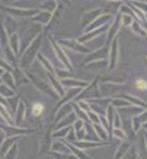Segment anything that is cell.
Wrapping results in <instances>:
<instances>
[{"label":"cell","mask_w":147,"mask_h":159,"mask_svg":"<svg viewBox=\"0 0 147 159\" xmlns=\"http://www.w3.org/2000/svg\"><path fill=\"white\" fill-rule=\"evenodd\" d=\"M40 46V39H36V42H31L30 43V48L24 51V58L21 61V66H27L31 62V58L34 57V54L37 52V49Z\"/></svg>","instance_id":"6da1fadb"},{"label":"cell","mask_w":147,"mask_h":159,"mask_svg":"<svg viewBox=\"0 0 147 159\" xmlns=\"http://www.w3.org/2000/svg\"><path fill=\"white\" fill-rule=\"evenodd\" d=\"M7 45H9L11 51L14 52L15 55H20V36L15 34V33L9 34V39H7Z\"/></svg>","instance_id":"7a4b0ae2"},{"label":"cell","mask_w":147,"mask_h":159,"mask_svg":"<svg viewBox=\"0 0 147 159\" xmlns=\"http://www.w3.org/2000/svg\"><path fill=\"white\" fill-rule=\"evenodd\" d=\"M16 113H15V126H21L22 125V116H24V111H25V104L24 101H18V106H16Z\"/></svg>","instance_id":"3957f363"},{"label":"cell","mask_w":147,"mask_h":159,"mask_svg":"<svg viewBox=\"0 0 147 159\" xmlns=\"http://www.w3.org/2000/svg\"><path fill=\"white\" fill-rule=\"evenodd\" d=\"M52 45H54V51H55L56 57H58V58H60V60H61V61H63L64 64H65V66L69 67V70H71V64H70V61L67 60V55L64 54L63 48H61V46H60V45H58L56 42H52Z\"/></svg>","instance_id":"277c9868"},{"label":"cell","mask_w":147,"mask_h":159,"mask_svg":"<svg viewBox=\"0 0 147 159\" xmlns=\"http://www.w3.org/2000/svg\"><path fill=\"white\" fill-rule=\"evenodd\" d=\"M0 118L3 119L5 122H6L7 125H15V122H14V118H12V115L7 111V109H6V106H3V104L0 103Z\"/></svg>","instance_id":"5b68a950"},{"label":"cell","mask_w":147,"mask_h":159,"mask_svg":"<svg viewBox=\"0 0 147 159\" xmlns=\"http://www.w3.org/2000/svg\"><path fill=\"white\" fill-rule=\"evenodd\" d=\"M60 43L61 45H65V46H70L71 49H74V51H77V52H89V49L83 48L79 42H73V40H60Z\"/></svg>","instance_id":"8992f818"},{"label":"cell","mask_w":147,"mask_h":159,"mask_svg":"<svg viewBox=\"0 0 147 159\" xmlns=\"http://www.w3.org/2000/svg\"><path fill=\"white\" fill-rule=\"evenodd\" d=\"M61 83H63L64 86H76V88H86L88 86V83L86 82H80V80H73L70 77H67V79H61Z\"/></svg>","instance_id":"52a82bcc"},{"label":"cell","mask_w":147,"mask_h":159,"mask_svg":"<svg viewBox=\"0 0 147 159\" xmlns=\"http://www.w3.org/2000/svg\"><path fill=\"white\" fill-rule=\"evenodd\" d=\"M0 79H2V83H5V85H7L9 88H12V89L15 91V80H14V76H12V73L11 71H3V75L0 76Z\"/></svg>","instance_id":"ba28073f"},{"label":"cell","mask_w":147,"mask_h":159,"mask_svg":"<svg viewBox=\"0 0 147 159\" xmlns=\"http://www.w3.org/2000/svg\"><path fill=\"white\" fill-rule=\"evenodd\" d=\"M109 20H110V16H109V15H105V16H104V15H101V16H100L97 21H94L91 25H88V27L85 28V30H86V31H91V30H94V28L103 27V24H104V22H107Z\"/></svg>","instance_id":"9c48e42d"},{"label":"cell","mask_w":147,"mask_h":159,"mask_svg":"<svg viewBox=\"0 0 147 159\" xmlns=\"http://www.w3.org/2000/svg\"><path fill=\"white\" fill-rule=\"evenodd\" d=\"M31 113H33L34 118H40L43 113H45V106H43L42 103H39V101L33 103V106H31Z\"/></svg>","instance_id":"30bf717a"},{"label":"cell","mask_w":147,"mask_h":159,"mask_svg":"<svg viewBox=\"0 0 147 159\" xmlns=\"http://www.w3.org/2000/svg\"><path fill=\"white\" fill-rule=\"evenodd\" d=\"M0 95L5 98H9V97H14L15 95V91L12 88H9L7 85L5 83H0Z\"/></svg>","instance_id":"8fae6325"},{"label":"cell","mask_w":147,"mask_h":159,"mask_svg":"<svg viewBox=\"0 0 147 159\" xmlns=\"http://www.w3.org/2000/svg\"><path fill=\"white\" fill-rule=\"evenodd\" d=\"M107 27H100L98 30H95V31H89L86 36H82L80 39H79V42H88L89 39H92V37H97V34H100V33H103Z\"/></svg>","instance_id":"7c38bea8"},{"label":"cell","mask_w":147,"mask_h":159,"mask_svg":"<svg viewBox=\"0 0 147 159\" xmlns=\"http://www.w3.org/2000/svg\"><path fill=\"white\" fill-rule=\"evenodd\" d=\"M116 55H118V42L114 40L112 45V51H110V69H113L116 64Z\"/></svg>","instance_id":"4fadbf2b"},{"label":"cell","mask_w":147,"mask_h":159,"mask_svg":"<svg viewBox=\"0 0 147 159\" xmlns=\"http://www.w3.org/2000/svg\"><path fill=\"white\" fill-rule=\"evenodd\" d=\"M52 150H55V152H58V153H64V155L70 152V149L65 147V144L61 143V141H55V143L52 144Z\"/></svg>","instance_id":"5bb4252c"},{"label":"cell","mask_w":147,"mask_h":159,"mask_svg":"<svg viewBox=\"0 0 147 159\" xmlns=\"http://www.w3.org/2000/svg\"><path fill=\"white\" fill-rule=\"evenodd\" d=\"M74 146L79 149H91V147H98L101 146V143H89V141H74Z\"/></svg>","instance_id":"9a60e30c"},{"label":"cell","mask_w":147,"mask_h":159,"mask_svg":"<svg viewBox=\"0 0 147 159\" xmlns=\"http://www.w3.org/2000/svg\"><path fill=\"white\" fill-rule=\"evenodd\" d=\"M3 49H5V54H6V60L5 61L9 64V66H12L15 62V54L11 51V48H9V45H6V46H3Z\"/></svg>","instance_id":"2e32d148"},{"label":"cell","mask_w":147,"mask_h":159,"mask_svg":"<svg viewBox=\"0 0 147 159\" xmlns=\"http://www.w3.org/2000/svg\"><path fill=\"white\" fill-rule=\"evenodd\" d=\"M12 71H14V75H12V76H14V80H15V83H16V85H22V82L28 83V80L25 79V76L20 73V70H12Z\"/></svg>","instance_id":"e0dca14e"},{"label":"cell","mask_w":147,"mask_h":159,"mask_svg":"<svg viewBox=\"0 0 147 159\" xmlns=\"http://www.w3.org/2000/svg\"><path fill=\"white\" fill-rule=\"evenodd\" d=\"M49 79H51V83H52V86H54V88H55V89L58 91L60 97H61V95H64V89H63V86L60 85V82H56V79L54 77V75H52V73H49Z\"/></svg>","instance_id":"ac0fdd59"},{"label":"cell","mask_w":147,"mask_h":159,"mask_svg":"<svg viewBox=\"0 0 147 159\" xmlns=\"http://www.w3.org/2000/svg\"><path fill=\"white\" fill-rule=\"evenodd\" d=\"M76 119H77V116L74 115V113H71L70 111V115H65V120H61L58 126H60V128H61V126H67L69 124H73Z\"/></svg>","instance_id":"d6986e66"},{"label":"cell","mask_w":147,"mask_h":159,"mask_svg":"<svg viewBox=\"0 0 147 159\" xmlns=\"http://www.w3.org/2000/svg\"><path fill=\"white\" fill-rule=\"evenodd\" d=\"M34 20L37 21V22H49V20H51V12H40V14L37 15V16H34Z\"/></svg>","instance_id":"ffe728a7"},{"label":"cell","mask_w":147,"mask_h":159,"mask_svg":"<svg viewBox=\"0 0 147 159\" xmlns=\"http://www.w3.org/2000/svg\"><path fill=\"white\" fill-rule=\"evenodd\" d=\"M97 131H95V134H98L100 137H101V140H107V132L104 131V126L101 124H95V126H94Z\"/></svg>","instance_id":"44dd1931"},{"label":"cell","mask_w":147,"mask_h":159,"mask_svg":"<svg viewBox=\"0 0 147 159\" xmlns=\"http://www.w3.org/2000/svg\"><path fill=\"white\" fill-rule=\"evenodd\" d=\"M37 60H39V61H40V62L43 64V67H46V69H48L49 73H52V71H54V69H52V66L49 64L48 60H45V57H43V55H40V54H39V55H37Z\"/></svg>","instance_id":"7402d4cb"},{"label":"cell","mask_w":147,"mask_h":159,"mask_svg":"<svg viewBox=\"0 0 147 159\" xmlns=\"http://www.w3.org/2000/svg\"><path fill=\"white\" fill-rule=\"evenodd\" d=\"M56 76L60 77V80H61V79L71 77L73 75H71V70H70V71H69V70H56Z\"/></svg>","instance_id":"603a6c76"},{"label":"cell","mask_w":147,"mask_h":159,"mask_svg":"<svg viewBox=\"0 0 147 159\" xmlns=\"http://www.w3.org/2000/svg\"><path fill=\"white\" fill-rule=\"evenodd\" d=\"M119 24H120V18H116V21L113 22V28L110 30V33H109V37H110V39H113V37H114V33L119 30Z\"/></svg>","instance_id":"cb8c5ba5"},{"label":"cell","mask_w":147,"mask_h":159,"mask_svg":"<svg viewBox=\"0 0 147 159\" xmlns=\"http://www.w3.org/2000/svg\"><path fill=\"white\" fill-rule=\"evenodd\" d=\"M70 129H71V126H69V125H67V126H64L63 129H60L58 132H54V137H58V139H60V137H65V135L69 134V131H70Z\"/></svg>","instance_id":"d4e9b609"},{"label":"cell","mask_w":147,"mask_h":159,"mask_svg":"<svg viewBox=\"0 0 147 159\" xmlns=\"http://www.w3.org/2000/svg\"><path fill=\"white\" fill-rule=\"evenodd\" d=\"M64 107H65V109H61V110H60V113L56 115V120H60V118H61V116H65L69 111H71V104H65Z\"/></svg>","instance_id":"484cf974"},{"label":"cell","mask_w":147,"mask_h":159,"mask_svg":"<svg viewBox=\"0 0 147 159\" xmlns=\"http://www.w3.org/2000/svg\"><path fill=\"white\" fill-rule=\"evenodd\" d=\"M74 110H76L77 116L82 119V120H88V113H85L82 109H79V107H77V104H74Z\"/></svg>","instance_id":"4316f807"},{"label":"cell","mask_w":147,"mask_h":159,"mask_svg":"<svg viewBox=\"0 0 147 159\" xmlns=\"http://www.w3.org/2000/svg\"><path fill=\"white\" fill-rule=\"evenodd\" d=\"M120 22L123 24V25H131L132 24V18H131V15H128V14H123L122 15V20H120Z\"/></svg>","instance_id":"83f0119b"},{"label":"cell","mask_w":147,"mask_h":159,"mask_svg":"<svg viewBox=\"0 0 147 159\" xmlns=\"http://www.w3.org/2000/svg\"><path fill=\"white\" fill-rule=\"evenodd\" d=\"M5 156L6 158H15L16 156V144H12V149H7L6 153H5Z\"/></svg>","instance_id":"f1b7e54d"},{"label":"cell","mask_w":147,"mask_h":159,"mask_svg":"<svg viewBox=\"0 0 147 159\" xmlns=\"http://www.w3.org/2000/svg\"><path fill=\"white\" fill-rule=\"evenodd\" d=\"M113 135H114L116 139H119V140H125L126 139V134H123L120 128H114V129H113Z\"/></svg>","instance_id":"f546056e"},{"label":"cell","mask_w":147,"mask_h":159,"mask_svg":"<svg viewBox=\"0 0 147 159\" xmlns=\"http://www.w3.org/2000/svg\"><path fill=\"white\" fill-rule=\"evenodd\" d=\"M112 125L114 128H120V116L118 113H114V116H113V120H112Z\"/></svg>","instance_id":"4dcf8cb0"},{"label":"cell","mask_w":147,"mask_h":159,"mask_svg":"<svg viewBox=\"0 0 147 159\" xmlns=\"http://www.w3.org/2000/svg\"><path fill=\"white\" fill-rule=\"evenodd\" d=\"M122 98H125V100H128V101H132L134 104H137V106H143V107H146V104L144 103H141V101H138V100H135V98H132V97H128V95H122Z\"/></svg>","instance_id":"1f68e13d"},{"label":"cell","mask_w":147,"mask_h":159,"mask_svg":"<svg viewBox=\"0 0 147 159\" xmlns=\"http://www.w3.org/2000/svg\"><path fill=\"white\" fill-rule=\"evenodd\" d=\"M135 86L140 91H146V80H144V79H138V80L135 82Z\"/></svg>","instance_id":"d6a6232c"},{"label":"cell","mask_w":147,"mask_h":159,"mask_svg":"<svg viewBox=\"0 0 147 159\" xmlns=\"http://www.w3.org/2000/svg\"><path fill=\"white\" fill-rule=\"evenodd\" d=\"M0 67L3 70H6V71H12V66H9V64H7L5 60H2V58H0Z\"/></svg>","instance_id":"836d02e7"},{"label":"cell","mask_w":147,"mask_h":159,"mask_svg":"<svg viewBox=\"0 0 147 159\" xmlns=\"http://www.w3.org/2000/svg\"><path fill=\"white\" fill-rule=\"evenodd\" d=\"M77 107H79V109H82V110H85V111H89V106H88V103H86V101H80V100H79Z\"/></svg>","instance_id":"e575fe53"},{"label":"cell","mask_w":147,"mask_h":159,"mask_svg":"<svg viewBox=\"0 0 147 159\" xmlns=\"http://www.w3.org/2000/svg\"><path fill=\"white\" fill-rule=\"evenodd\" d=\"M128 147H129V143H125V144H123L122 147H120V150L118 152V155H116V156H122V153L125 152V150L128 149Z\"/></svg>","instance_id":"d590c367"},{"label":"cell","mask_w":147,"mask_h":159,"mask_svg":"<svg viewBox=\"0 0 147 159\" xmlns=\"http://www.w3.org/2000/svg\"><path fill=\"white\" fill-rule=\"evenodd\" d=\"M113 106H120V107H126L128 103L126 101H113Z\"/></svg>","instance_id":"8d00e7d4"},{"label":"cell","mask_w":147,"mask_h":159,"mask_svg":"<svg viewBox=\"0 0 147 159\" xmlns=\"http://www.w3.org/2000/svg\"><path fill=\"white\" fill-rule=\"evenodd\" d=\"M3 71H6V70H3V69H2V67H0V76L3 75Z\"/></svg>","instance_id":"74e56055"},{"label":"cell","mask_w":147,"mask_h":159,"mask_svg":"<svg viewBox=\"0 0 147 159\" xmlns=\"http://www.w3.org/2000/svg\"><path fill=\"white\" fill-rule=\"evenodd\" d=\"M0 83H2V79H0Z\"/></svg>","instance_id":"f35d334b"}]
</instances>
